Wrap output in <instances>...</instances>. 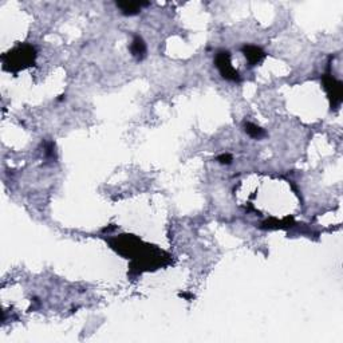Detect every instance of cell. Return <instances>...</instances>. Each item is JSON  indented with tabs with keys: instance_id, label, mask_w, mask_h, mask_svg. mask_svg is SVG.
<instances>
[{
	"instance_id": "3",
	"label": "cell",
	"mask_w": 343,
	"mask_h": 343,
	"mask_svg": "<svg viewBox=\"0 0 343 343\" xmlns=\"http://www.w3.org/2000/svg\"><path fill=\"white\" fill-rule=\"evenodd\" d=\"M215 63L222 78L232 81V82H238L240 80L238 70H235L234 66L231 64V55L228 51H219L216 55Z\"/></svg>"
},
{
	"instance_id": "2",
	"label": "cell",
	"mask_w": 343,
	"mask_h": 343,
	"mask_svg": "<svg viewBox=\"0 0 343 343\" xmlns=\"http://www.w3.org/2000/svg\"><path fill=\"white\" fill-rule=\"evenodd\" d=\"M323 86L327 91L328 99L331 102L332 109H338L342 103V82L331 74H324L322 78Z\"/></svg>"
},
{
	"instance_id": "4",
	"label": "cell",
	"mask_w": 343,
	"mask_h": 343,
	"mask_svg": "<svg viewBox=\"0 0 343 343\" xmlns=\"http://www.w3.org/2000/svg\"><path fill=\"white\" fill-rule=\"evenodd\" d=\"M243 53H244L245 58H247V61L249 62L251 66H255V64L260 63L264 58H265V53H264L260 47H257V46L252 45L244 46V47H243Z\"/></svg>"
},
{
	"instance_id": "7",
	"label": "cell",
	"mask_w": 343,
	"mask_h": 343,
	"mask_svg": "<svg viewBox=\"0 0 343 343\" xmlns=\"http://www.w3.org/2000/svg\"><path fill=\"white\" fill-rule=\"evenodd\" d=\"M244 129L247 134L252 137V138H255V140H260V138H263L265 136V132H264L263 129L260 126H257V125L252 124V122H245Z\"/></svg>"
},
{
	"instance_id": "8",
	"label": "cell",
	"mask_w": 343,
	"mask_h": 343,
	"mask_svg": "<svg viewBox=\"0 0 343 343\" xmlns=\"http://www.w3.org/2000/svg\"><path fill=\"white\" fill-rule=\"evenodd\" d=\"M217 161H219L220 164H222V165H230L231 162H232V156L228 155V153H224V155L217 157Z\"/></svg>"
},
{
	"instance_id": "1",
	"label": "cell",
	"mask_w": 343,
	"mask_h": 343,
	"mask_svg": "<svg viewBox=\"0 0 343 343\" xmlns=\"http://www.w3.org/2000/svg\"><path fill=\"white\" fill-rule=\"evenodd\" d=\"M35 57H36V51L32 46H20L18 49L12 50L11 53L6 54L3 57L4 66L8 70H20L26 66L34 63Z\"/></svg>"
},
{
	"instance_id": "5",
	"label": "cell",
	"mask_w": 343,
	"mask_h": 343,
	"mask_svg": "<svg viewBox=\"0 0 343 343\" xmlns=\"http://www.w3.org/2000/svg\"><path fill=\"white\" fill-rule=\"evenodd\" d=\"M149 3H142V2H118L117 7L121 10L124 15H136L142 10V7H146Z\"/></svg>"
},
{
	"instance_id": "6",
	"label": "cell",
	"mask_w": 343,
	"mask_h": 343,
	"mask_svg": "<svg viewBox=\"0 0 343 343\" xmlns=\"http://www.w3.org/2000/svg\"><path fill=\"white\" fill-rule=\"evenodd\" d=\"M130 51H132V55L136 58L137 61H142L145 55H146V45L141 36H134L132 42V46H130Z\"/></svg>"
}]
</instances>
